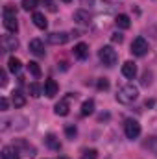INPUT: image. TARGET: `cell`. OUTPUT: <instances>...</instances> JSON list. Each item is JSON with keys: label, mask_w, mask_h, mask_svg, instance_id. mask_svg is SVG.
Masks as SVG:
<instances>
[{"label": "cell", "mask_w": 157, "mask_h": 159, "mask_svg": "<svg viewBox=\"0 0 157 159\" xmlns=\"http://www.w3.org/2000/svg\"><path fill=\"white\" fill-rule=\"evenodd\" d=\"M139 98V87L133 85V83H126L118 89L117 93V100L120 104H131Z\"/></svg>", "instance_id": "cell-1"}, {"label": "cell", "mask_w": 157, "mask_h": 159, "mask_svg": "<svg viewBox=\"0 0 157 159\" xmlns=\"http://www.w3.org/2000/svg\"><path fill=\"white\" fill-rule=\"evenodd\" d=\"M4 28L11 34H17L19 30V22H17V7L7 4L4 6Z\"/></svg>", "instance_id": "cell-2"}, {"label": "cell", "mask_w": 157, "mask_h": 159, "mask_svg": "<svg viewBox=\"0 0 157 159\" xmlns=\"http://www.w3.org/2000/svg\"><path fill=\"white\" fill-rule=\"evenodd\" d=\"M98 57H100V61H102L105 67H113L118 59L117 50H113V46H102L100 52H98Z\"/></svg>", "instance_id": "cell-3"}, {"label": "cell", "mask_w": 157, "mask_h": 159, "mask_svg": "<svg viewBox=\"0 0 157 159\" xmlns=\"http://www.w3.org/2000/svg\"><path fill=\"white\" fill-rule=\"evenodd\" d=\"M148 41L144 39V37H135L133 43H131V54L133 56H139V57H142V56H146L148 54Z\"/></svg>", "instance_id": "cell-4"}, {"label": "cell", "mask_w": 157, "mask_h": 159, "mask_svg": "<svg viewBox=\"0 0 157 159\" xmlns=\"http://www.w3.org/2000/svg\"><path fill=\"white\" fill-rule=\"evenodd\" d=\"M124 133H126L128 139H137L141 135V124L133 119H128L126 124H124Z\"/></svg>", "instance_id": "cell-5"}, {"label": "cell", "mask_w": 157, "mask_h": 159, "mask_svg": "<svg viewBox=\"0 0 157 159\" xmlns=\"http://www.w3.org/2000/svg\"><path fill=\"white\" fill-rule=\"evenodd\" d=\"M69 39H70V35L67 32H54V34H48L46 35V41L50 44H65Z\"/></svg>", "instance_id": "cell-6"}, {"label": "cell", "mask_w": 157, "mask_h": 159, "mask_svg": "<svg viewBox=\"0 0 157 159\" xmlns=\"http://www.w3.org/2000/svg\"><path fill=\"white\" fill-rule=\"evenodd\" d=\"M2 48L6 52H11V50H17L19 48V39L15 35H4L2 37Z\"/></svg>", "instance_id": "cell-7"}, {"label": "cell", "mask_w": 157, "mask_h": 159, "mask_svg": "<svg viewBox=\"0 0 157 159\" xmlns=\"http://www.w3.org/2000/svg\"><path fill=\"white\" fill-rule=\"evenodd\" d=\"M74 20L81 26H89L91 24V13L87 9H78V11H74Z\"/></svg>", "instance_id": "cell-8"}, {"label": "cell", "mask_w": 157, "mask_h": 159, "mask_svg": "<svg viewBox=\"0 0 157 159\" xmlns=\"http://www.w3.org/2000/svg\"><path fill=\"white\" fill-rule=\"evenodd\" d=\"M122 74H124L126 78L133 80L137 76V65H135L133 61H126V63L122 65Z\"/></svg>", "instance_id": "cell-9"}, {"label": "cell", "mask_w": 157, "mask_h": 159, "mask_svg": "<svg viewBox=\"0 0 157 159\" xmlns=\"http://www.w3.org/2000/svg\"><path fill=\"white\" fill-rule=\"evenodd\" d=\"M57 83H56V80H52V78H48L46 81H44V94L48 96V98H54L56 94H57Z\"/></svg>", "instance_id": "cell-10"}, {"label": "cell", "mask_w": 157, "mask_h": 159, "mask_svg": "<svg viewBox=\"0 0 157 159\" xmlns=\"http://www.w3.org/2000/svg\"><path fill=\"white\" fill-rule=\"evenodd\" d=\"M30 52L35 54L37 57H43L44 56V44L41 39H32L30 41Z\"/></svg>", "instance_id": "cell-11"}, {"label": "cell", "mask_w": 157, "mask_h": 159, "mask_svg": "<svg viewBox=\"0 0 157 159\" xmlns=\"http://www.w3.org/2000/svg\"><path fill=\"white\" fill-rule=\"evenodd\" d=\"M72 54H74V57H78V59H87V56H89V46H87L85 43H78V44L74 46Z\"/></svg>", "instance_id": "cell-12"}, {"label": "cell", "mask_w": 157, "mask_h": 159, "mask_svg": "<svg viewBox=\"0 0 157 159\" xmlns=\"http://www.w3.org/2000/svg\"><path fill=\"white\" fill-rule=\"evenodd\" d=\"M32 20H34V24H35L39 30H46V26H48V20H46V17H44L43 13H39V11H35V13H34Z\"/></svg>", "instance_id": "cell-13"}, {"label": "cell", "mask_w": 157, "mask_h": 159, "mask_svg": "<svg viewBox=\"0 0 157 159\" xmlns=\"http://www.w3.org/2000/svg\"><path fill=\"white\" fill-rule=\"evenodd\" d=\"M20 67H22V63H20V59H19V57L11 56V57L7 59V69H9V72L19 74V72H20Z\"/></svg>", "instance_id": "cell-14"}, {"label": "cell", "mask_w": 157, "mask_h": 159, "mask_svg": "<svg viewBox=\"0 0 157 159\" xmlns=\"http://www.w3.org/2000/svg\"><path fill=\"white\" fill-rule=\"evenodd\" d=\"M11 102H13L15 107H22V106L26 104V96H24L20 91H13V93H11Z\"/></svg>", "instance_id": "cell-15"}, {"label": "cell", "mask_w": 157, "mask_h": 159, "mask_svg": "<svg viewBox=\"0 0 157 159\" xmlns=\"http://www.w3.org/2000/svg\"><path fill=\"white\" fill-rule=\"evenodd\" d=\"M54 111H56V115H59V117H67V115H69V102H67V98L61 100V102H57L56 107H54Z\"/></svg>", "instance_id": "cell-16"}, {"label": "cell", "mask_w": 157, "mask_h": 159, "mask_svg": "<svg viewBox=\"0 0 157 159\" xmlns=\"http://www.w3.org/2000/svg\"><path fill=\"white\" fill-rule=\"evenodd\" d=\"M115 22H117V26H118V28H122V30H128V28L131 26V19H129L128 15H124V13L117 15Z\"/></svg>", "instance_id": "cell-17"}, {"label": "cell", "mask_w": 157, "mask_h": 159, "mask_svg": "<svg viewBox=\"0 0 157 159\" xmlns=\"http://www.w3.org/2000/svg\"><path fill=\"white\" fill-rule=\"evenodd\" d=\"M2 159H20V156H19V152H17L15 148L6 146V148L2 150Z\"/></svg>", "instance_id": "cell-18"}, {"label": "cell", "mask_w": 157, "mask_h": 159, "mask_svg": "<svg viewBox=\"0 0 157 159\" xmlns=\"http://www.w3.org/2000/svg\"><path fill=\"white\" fill-rule=\"evenodd\" d=\"M94 111V102L92 100H85L83 104H81V117H87V115H91Z\"/></svg>", "instance_id": "cell-19"}, {"label": "cell", "mask_w": 157, "mask_h": 159, "mask_svg": "<svg viewBox=\"0 0 157 159\" xmlns=\"http://www.w3.org/2000/svg\"><path fill=\"white\" fill-rule=\"evenodd\" d=\"M44 141H46V144H48L52 150H59V148H61V143H59V139H57L56 135H46Z\"/></svg>", "instance_id": "cell-20"}, {"label": "cell", "mask_w": 157, "mask_h": 159, "mask_svg": "<svg viewBox=\"0 0 157 159\" xmlns=\"http://www.w3.org/2000/svg\"><path fill=\"white\" fill-rule=\"evenodd\" d=\"M28 70H30V74H34L35 78L41 76V67H39V63H35V61H30V63H28Z\"/></svg>", "instance_id": "cell-21"}, {"label": "cell", "mask_w": 157, "mask_h": 159, "mask_svg": "<svg viewBox=\"0 0 157 159\" xmlns=\"http://www.w3.org/2000/svg\"><path fill=\"white\" fill-rule=\"evenodd\" d=\"M28 91H30V96H34V98H37L41 94V87H39V83H30V87H28Z\"/></svg>", "instance_id": "cell-22"}, {"label": "cell", "mask_w": 157, "mask_h": 159, "mask_svg": "<svg viewBox=\"0 0 157 159\" xmlns=\"http://www.w3.org/2000/svg\"><path fill=\"white\" fill-rule=\"evenodd\" d=\"M22 7L26 11H32V9L37 7V0H22Z\"/></svg>", "instance_id": "cell-23"}, {"label": "cell", "mask_w": 157, "mask_h": 159, "mask_svg": "<svg viewBox=\"0 0 157 159\" xmlns=\"http://www.w3.org/2000/svg\"><path fill=\"white\" fill-rule=\"evenodd\" d=\"M65 133H67V137H69V139H74V137H76V133H78V129H76L74 126H67V128H65Z\"/></svg>", "instance_id": "cell-24"}, {"label": "cell", "mask_w": 157, "mask_h": 159, "mask_svg": "<svg viewBox=\"0 0 157 159\" xmlns=\"http://www.w3.org/2000/svg\"><path fill=\"white\" fill-rule=\"evenodd\" d=\"M96 87H98V91H105V89H109V81L105 78L98 80V83H96Z\"/></svg>", "instance_id": "cell-25"}, {"label": "cell", "mask_w": 157, "mask_h": 159, "mask_svg": "<svg viewBox=\"0 0 157 159\" xmlns=\"http://www.w3.org/2000/svg\"><path fill=\"white\" fill-rule=\"evenodd\" d=\"M144 87H148V85H152V72H144L142 74V81H141Z\"/></svg>", "instance_id": "cell-26"}, {"label": "cell", "mask_w": 157, "mask_h": 159, "mask_svg": "<svg viewBox=\"0 0 157 159\" xmlns=\"http://www.w3.org/2000/svg\"><path fill=\"white\" fill-rule=\"evenodd\" d=\"M83 157L85 159H98V152H96V150H85Z\"/></svg>", "instance_id": "cell-27"}, {"label": "cell", "mask_w": 157, "mask_h": 159, "mask_svg": "<svg viewBox=\"0 0 157 159\" xmlns=\"http://www.w3.org/2000/svg\"><path fill=\"white\" fill-rule=\"evenodd\" d=\"M7 107H9V102H7L6 96H2V98H0V109H2V111H7Z\"/></svg>", "instance_id": "cell-28"}, {"label": "cell", "mask_w": 157, "mask_h": 159, "mask_svg": "<svg viewBox=\"0 0 157 159\" xmlns=\"http://www.w3.org/2000/svg\"><path fill=\"white\" fill-rule=\"evenodd\" d=\"M7 85V74H6V70H2L0 72V87H6Z\"/></svg>", "instance_id": "cell-29"}, {"label": "cell", "mask_w": 157, "mask_h": 159, "mask_svg": "<svg viewBox=\"0 0 157 159\" xmlns=\"http://www.w3.org/2000/svg\"><path fill=\"white\" fill-rule=\"evenodd\" d=\"M111 41H113V43H122V41H124V35L118 34V32H115V34L111 35Z\"/></svg>", "instance_id": "cell-30"}, {"label": "cell", "mask_w": 157, "mask_h": 159, "mask_svg": "<svg viewBox=\"0 0 157 159\" xmlns=\"http://www.w3.org/2000/svg\"><path fill=\"white\" fill-rule=\"evenodd\" d=\"M43 4H44V6H46L50 11H56V6L52 4V0H43Z\"/></svg>", "instance_id": "cell-31"}, {"label": "cell", "mask_w": 157, "mask_h": 159, "mask_svg": "<svg viewBox=\"0 0 157 159\" xmlns=\"http://www.w3.org/2000/svg\"><path fill=\"white\" fill-rule=\"evenodd\" d=\"M63 2H70V0H63Z\"/></svg>", "instance_id": "cell-32"}]
</instances>
